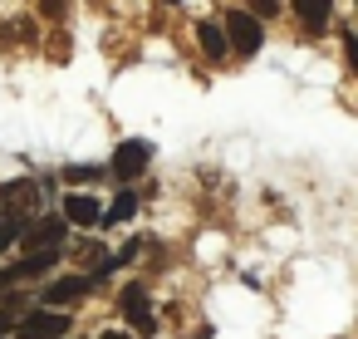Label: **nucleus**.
<instances>
[{
	"label": "nucleus",
	"instance_id": "nucleus-5",
	"mask_svg": "<svg viewBox=\"0 0 358 339\" xmlns=\"http://www.w3.org/2000/svg\"><path fill=\"white\" fill-rule=\"evenodd\" d=\"M59 212H64V226H99V212H103V202H99L94 192H64Z\"/></svg>",
	"mask_w": 358,
	"mask_h": 339
},
{
	"label": "nucleus",
	"instance_id": "nucleus-16",
	"mask_svg": "<svg viewBox=\"0 0 358 339\" xmlns=\"http://www.w3.org/2000/svg\"><path fill=\"white\" fill-rule=\"evenodd\" d=\"M10 329H15V314H10V310H0V334H10Z\"/></svg>",
	"mask_w": 358,
	"mask_h": 339
},
{
	"label": "nucleus",
	"instance_id": "nucleus-6",
	"mask_svg": "<svg viewBox=\"0 0 358 339\" xmlns=\"http://www.w3.org/2000/svg\"><path fill=\"white\" fill-rule=\"evenodd\" d=\"M118 305H123V319H128L133 329L152 334V300H148V285H123Z\"/></svg>",
	"mask_w": 358,
	"mask_h": 339
},
{
	"label": "nucleus",
	"instance_id": "nucleus-17",
	"mask_svg": "<svg viewBox=\"0 0 358 339\" xmlns=\"http://www.w3.org/2000/svg\"><path fill=\"white\" fill-rule=\"evenodd\" d=\"M103 339H128V334H123V329H108V334H103Z\"/></svg>",
	"mask_w": 358,
	"mask_h": 339
},
{
	"label": "nucleus",
	"instance_id": "nucleus-7",
	"mask_svg": "<svg viewBox=\"0 0 358 339\" xmlns=\"http://www.w3.org/2000/svg\"><path fill=\"white\" fill-rule=\"evenodd\" d=\"M89 290H94V280H89V275H59L55 285H45V310H64V305L84 300Z\"/></svg>",
	"mask_w": 358,
	"mask_h": 339
},
{
	"label": "nucleus",
	"instance_id": "nucleus-2",
	"mask_svg": "<svg viewBox=\"0 0 358 339\" xmlns=\"http://www.w3.org/2000/svg\"><path fill=\"white\" fill-rule=\"evenodd\" d=\"M148 162H152V143H148V138H123V143L113 148V167H108V172L128 187L133 177L148 172Z\"/></svg>",
	"mask_w": 358,
	"mask_h": 339
},
{
	"label": "nucleus",
	"instance_id": "nucleus-12",
	"mask_svg": "<svg viewBox=\"0 0 358 339\" xmlns=\"http://www.w3.org/2000/svg\"><path fill=\"white\" fill-rule=\"evenodd\" d=\"M196 45L211 55V60H226L231 50H226V35H221V25H211V20H201L196 25Z\"/></svg>",
	"mask_w": 358,
	"mask_h": 339
},
{
	"label": "nucleus",
	"instance_id": "nucleus-18",
	"mask_svg": "<svg viewBox=\"0 0 358 339\" xmlns=\"http://www.w3.org/2000/svg\"><path fill=\"white\" fill-rule=\"evenodd\" d=\"M6 285H10V280H6V270H0V290H6Z\"/></svg>",
	"mask_w": 358,
	"mask_h": 339
},
{
	"label": "nucleus",
	"instance_id": "nucleus-8",
	"mask_svg": "<svg viewBox=\"0 0 358 339\" xmlns=\"http://www.w3.org/2000/svg\"><path fill=\"white\" fill-rule=\"evenodd\" d=\"M20 241L30 246V251H59V241H64V216H50V221H25V231H20Z\"/></svg>",
	"mask_w": 358,
	"mask_h": 339
},
{
	"label": "nucleus",
	"instance_id": "nucleus-1",
	"mask_svg": "<svg viewBox=\"0 0 358 339\" xmlns=\"http://www.w3.org/2000/svg\"><path fill=\"white\" fill-rule=\"evenodd\" d=\"M221 35H226V50H236L241 60L260 55V45H265V30H260V20H255L250 11H226Z\"/></svg>",
	"mask_w": 358,
	"mask_h": 339
},
{
	"label": "nucleus",
	"instance_id": "nucleus-11",
	"mask_svg": "<svg viewBox=\"0 0 358 339\" xmlns=\"http://www.w3.org/2000/svg\"><path fill=\"white\" fill-rule=\"evenodd\" d=\"M294 15L304 20V30H324L334 15V0H294Z\"/></svg>",
	"mask_w": 358,
	"mask_h": 339
},
{
	"label": "nucleus",
	"instance_id": "nucleus-9",
	"mask_svg": "<svg viewBox=\"0 0 358 339\" xmlns=\"http://www.w3.org/2000/svg\"><path fill=\"white\" fill-rule=\"evenodd\" d=\"M138 216V192L133 187H118V197L99 212V226H123V221H133Z\"/></svg>",
	"mask_w": 358,
	"mask_h": 339
},
{
	"label": "nucleus",
	"instance_id": "nucleus-10",
	"mask_svg": "<svg viewBox=\"0 0 358 339\" xmlns=\"http://www.w3.org/2000/svg\"><path fill=\"white\" fill-rule=\"evenodd\" d=\"M55 261H59V251H30L25 261L6 265V280H30V275H45V270H50Z\"/></svg>",
	"mask_w": 358,
	"mask_h": 339
},
{
	"label": "nucleus",
	"instance_id": "nucleus-14",
	"mask_svg": "<svg viewBox=\"0 0 358 339\" xmlns=\"http://www.w3.org/2000/svg\"><path fill=\"white\" fill-rule=\"evenodd\" d=\"M280 11V0H250V15L260 20V15H275Z\"/></svg>",
	"mask_w": 358,
	"mask_h": 339
},
{
	"label": "nucleus",
	"instance_id": "nucleus-3",
	"mask_svg": "<svg viewBox=\"0 0 358 339\" xmlns=\"http://www.w3.org/2000/svg\"><path fill=\"white\" fill-rule=\"evenodd\" d=\"M15 339H64L69 334V314L64 310H30L25 319H15V329H10Z\"/></svg>",
	"mask_w": 358,
	"mask_h": 339
},
{
	"label": "nucleus",
	"instance_id": "nucleus-4",
	"mask_svg": "<svg viewBox=\"0 0 358 339\" xmlns=\"http://www.w3.org/2000/svg\"><path fill=\"white\" fill-rule=\"evenodd\" d=\"M40 197H45V182H40V177H15V182H0V216H25Z\"/></svg>",
	"mask_w": 358,
	"mask_h": 339
},
{
	"label": "nucleus",
	"instance_id": "nucleus-13",
	"mask_svg": "<svg viewBox=\"0 0 358 339\" xmlns=\"http://www.w3.org/2000/svg\"><path fill=\"white\" fill-rule=\"evenodd\" d=\"M99 177H103V167H94V162H84V167H64V182H69L74 192H79V187L89 192V182H99Z\"/></svg>",
	"mask_w": 358,
	"mask_h": 339
},
{
	"label": "nucleus",
	"instance_id": "nucleus-15",
	"mask_svg": "<svg viewBox=\"0 0 358 339\" xmlns=\"http://www.w3.org/2000/svg\"><path fill=\"white\" fill-rule=\"evenodd\" d=\"M64 6H69V0H40V11H45L50 20H59V15H64Z\"/></svg>",
	"mask_w": 358,
	"mask_h": 339
}]
</instances>
